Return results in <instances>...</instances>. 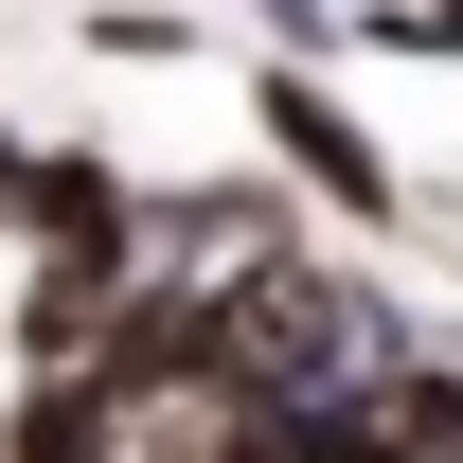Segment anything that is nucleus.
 Listing matches in <instances>:
<instances>
[{
    "label": "nucleus",
    "instance_id": "obj_3",
    "mask_svg": "<svg viewBox=\"0 0 463 463\" xmlns=\"http://www.w3.org/2000/svg\"><path fill=\"white\" fill-rule=\"evenodd\" d=\"M18 178H36V125L0 108V232H18Z\"/></svg>",
    "mask_w": 463,
    "mask_h": 463
},
{
    "label": "nucleus",
    "instance_id": "obj_1",
    "mask_svg": "<svg viewBox=\"0 0 463 463\" xmlns=\"http://www.w3.org/2000/svg\"><path fill=\"white\" fill-rule=\"evenodd\" d=\"M250 143H268V178L321 196L339 232H410V214H428V196L392 178V143H374V108H356L321 54H268V71H250Z\"/></svg>",
    "mask_w": 463,
    "mask_h": 463
},
{
    "label": "nucleus",
    "instance_id": "obj_2",
    "mask_svg": "<svg viewBox=\"0 0 463 463\" xmlns=\"http://www.w3.org/2000/svg\"><path fill=\"white\" fill-rule=\"evenodd\" d=\"M0 463H143V392H125L108 356H54V374H18V410H0Z\"/></svg>",
    "mask_w": 463,
    "mask_h": 463
}]
</instances>
